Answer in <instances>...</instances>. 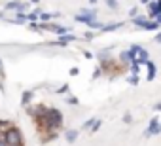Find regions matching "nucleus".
<instances>
[{
  "label": "nucleus",
  "mask_w": 161,
  "mask_h": 146,
  "mask_svg": "<svg viewBox=\"0 0 161 146\" xmlns=\"http://www.w3.org/2000/svg\"><path fill=\"white\" fill-rule=\"evenodd\" d=\"M66 137H68V140H74V137H76V133H74V131H70V133H68Z\"/></svg>",
  "instance_id": "7ed1b4c3"
},
{
  "label": "nucleus",
  "mask_w": 161,
  "mask_h": 146,
  "mask_svg": "<svg viewBox=\"0 0 161 146\" xmlns=\"http://www.w3.org/2000/svg\"><path fill=\"white\" fill-rule=\"evenodd\" d=\"M0 146H8V142L4 140V135H0Z\"/></svg>",
  "instance_id": "f03ea898"
},
{
  "label": "nucleus",
  "mask_w": 161,
  "mask_h": 146,
  "mask_svg": "<svg viewBox=\"0 0 161 146\" xmlns=\"http://www.w3.org/2000/svg\"><path fill=\"white\" fill-rule=\"evenodd\" d=\"M4 140L8 142V146H23V137L17 127H10L4 133Z\"/></svg>",
  "instance_id": "f257e3e1"
}]
</instances>
